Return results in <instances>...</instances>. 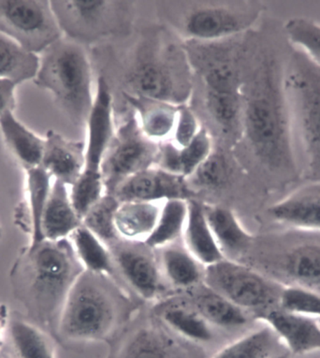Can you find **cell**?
<instances>
[{
    "instance_id": "1",
    "label": "cell",
    "mask_w": 320,
    "mask_h": 358,
    "mask_svg": "<svg viewBox=\"0 0 320 358\" xmlns=\"http://www.w3.org/2000/svg\"><path fill=\"white\" fill-rule=\"evenodd\" d=\"M242 131L256 157L272 169H291L296 149L285 85L274 60H265L244 93Z\"/></svg>"
},
{
    "instance_id": "2",
    "label": "cell",
    "mask_w": 320,
    "mask_h": 358,
    "mask_svg": "<svg viewBox=\"0 0 320 358\" xmlns=\"http://www.w3.org/2000/svg\"><path fill=\"white\" fill-rule=\"evenodd\" d=\"M75 126H85L93 107V69L83 44L62 37L44 50L35 77Z\"/></svg>"
},
{
    "instance_id": "3",
    "label": "cell",
    "mask_w": 320,
    "mask_h": 358,
    "mask_svg": "<svg viewBox=\"0 0 320 358\" xmlns=\"http://www.w3.org/2000/svg\"><path fill=\"white\" fill-rule=\"evenodd\" d=\"M99 276L85 271L72 285L58 320V330L64 338L97 341L113 331L116 303Z\"/></svg>"
},
{
    "instance_id": "4",
    "label": "cell",
    "mask_w": 320,
    "mask_h": 358,
    "mask_svg": "<svg viewBox=\"0 0 320 358\" xmlns=\"http://www.w3.org/2000/svg\"><path fill=\"white\" fill-rule=\"evenodd\" d=\"M33 296L41 315L60 320L64 302L78 277L85 271L69 238L43 243L29 248Z\"/></svg>"
},
{
    "instance_id": "5",
    "label": "cell",
    "mask_w": 320,
    "mask_h": 358,
    "mask_svg": "<svg viewBox=\"0 0 320 358\" xmlns=\"http://www.w3.org/2000/svg\"><path fill=\"white\" fill-rule=\"evenodd\" d=\"M294 141L314 171H320V68L306 58L285 75Z\"/></svg>"
},
{
    "instance_id": "6",
    "label": "cell",
    "mask_w": 320,
    "mask_h": 358,
    "mask_svg": "<svg viewBox=\"0 0 320 358\" xmlns=\"http://www.w3.org/2000/svg\"><path fill=\"white\" fill-rule=\"evenodd\" d=\"M203 282L255 319L279 307L283 285L236 260L204 268Z\"/></svg>"
},
{
    "instance_id": "7",
    "label": "cell",
    "mask_w": 320,
    "mask_h": 358,
    "mask_svg": "<svg viewBox=\"0 0 320 358\" xmlns=\"http://www.w3.org/2000/svg\"><path fill=\"white\" fill-rule=\"evenodd\" d=\"M50 3L64 34L83 45L111 37L129 27V2L57 0Z\"/></svg>"
},
{
    "instance_id": "8",
    "label": "cell",
    "mask_w": 320,
    "mask_h": 358,
    "mask_svg": "<svg viewBox=\"0 0 320 358\" xmlns=\"http://www.w3.org/2000/svg\"><path fill=\"white\" fill-rule=\"evenodd\" d=\"M191 65L188 55L168 51L160 57H148L136 64L127 77L132 94L183 106L191 98Z\"/></svg>"
},
{
    "instance_id": "9",
    "label": "cell",
    "mask_w": 320,
    "mask_h": 358,
    "mask_svg": "<svg viewBox=\"0 0 320 358\" xmlns=\"http://www.w3.org/2000/svg\"><path fill=\"white\" fill-rule=\"evenodd\" d=\"M0 32L34 55L63 35L46 0H0Z\"/></svg>"
},
{
    "instance_id": "10",
    "label": "cell",
    "mask_w": 320,
    "mask_h": 358,
    "mask_svg": "<svg viewBox=\"0 0 320 358\" xmlns=\"http://www.w3.org/2000/svg\"><path fill=\"white\" fill-rule=\"evenodd\" d=\"M160 144L141 132L132 110L126 120L116 127L115 137L103 159L102 173L106 192L113 194L129 178L155 166Z\"/></svg>"
},
{
    "instance_id": "11",
    "label": "cell",
    "mask_w": 320,
    "mask_h": 358,
    "mask_svg": "<svg viewBox=\"0 0 320 358\" xmlns=\"http://www.w3.org/2000/svg\"><path fill=\"white\" fill-rule=\"evenodd\" d=\"M296 229L280 236L271 258L272 280L283 287H299L320 294V232Z\"/></svg>"
},
{
    "instance_id": "12",
    "label": "cell",
    "mask_w": 320,
    "mask_h": 358,
    "mask_svg": "<svg viewBox=\"0 0 320 358\" xmlns=\"http://www.w3.org/2000/svg\"><path fill=\"white\" fill-rule=\"evenodd\" d=\"M257 13L235 2H197L180 19L179 29L188 40L215 43L249 29Z\"/></svg>"
},
{
    "instance_id": "13",
    "label": "cell",
    "mask_w": 320,
    "mask_h": 358,
    "mask_svg": "<svg viewBox=\"0 0 320 358\" xmlns=\"http://www.w3.org/2000/svg\"><path fill=\"white\" fill-rule=\"evenodd\" d=\"M113 262L138 295L152 301L163 289L160 262L144 243L119 240L109 246Z\"/></svg>"
},
{
    "instance_id": "14",
    "label": "cell",
    "mask_w": 320,
    "mask_h": 358,
    "mask_svg": "<svg viewBox=\"0 0 320 358\" xmlns=\"http://www.w3.org/2000/svg\"><path fill=\"white\" fill-rule=\"evenodd\" d=\"M113 195L120 202L189 201L195 199L196 191L189 185L186 178L154 166L122 182Z\"/></svg>"
},
{
    "instance_id": "15",
    "label": "cell",
    "mask_w": 320,
    "mask_h": 358,
    "mask_svg": "<svg viewBox=\"0 0 320 358\" xmlns=\"http://www.w3.org/2000/svg\"><path fill=\"white\" fill-rule=\"evenodd\" d=\"M85 127L88 140L83 171L102 173L103 159L116 131L113 95L104 77L97 80L94 104Z\"/></svg>"
},
{
    "instance_id": "16",
    "label": "cell",
    "mask_w": 320,
    "mask_h": 358,
    "mask_svg": "<svg viewBox=\"0 0 320 358\" xmlns=\"http://www.w3.org/2000/svg\"><path fill=\"white\" fill-rule=\"evenodd\" d=\"M183 291V293L172 298L199 313L209 324L232 329L249 322V313L211 289L204 282Z\"/></svg>"
},
{
    "instance_id": "17",
    "label": "cell",
    "mask_w": 320,
    "mask_h": 358,
    "mask_svg": "<svg viewBox=\"0 0 320 358\" xmlns=\"http://www.w3.org/2000/svg\"><path fill=\"white\" fill-rule=\"evenodd\" d=\"M258 320L272 327L293 355L308 354L320 350V324L316 319L274 308Z\"/></svg>"
},
{
    "instance_id": "18",
    "label": "cell",
    "mask_w": 320,
    "mask_h": 358,
    "mask_svg": "<svg viewBox=\"0 0 320 358\" xmlns=\"http://www.w3.org/2000/svg\"><path fill=\"white\" fill-rule=\"evenodd\" d=\"M85 164V143L66 140L50 130L44 140L41 166L55 180L71 187L83 173Z\"/></svg>"
},
{
    "instance_id": "19",
    "label": "cell",
    "mask_w": 320,
    "mask_h": 358,
    "mask_svg": "<svg viewBox=\"0 0 320 358\" xmlns=\"http://www.w3.org/2000/svg\"><path fill=\"white\" fill-rule=\"evenodd\" d=\"M270 215L292 229L320 232V184L292 193L270 208Z\"/></svg>"
},
{
    "instance_id": "20",
    "label": "cell",
    "mask_w": 320,
    "mask_h": 358,
    "mask_svg": "<svg viewBox=\"0 0 320 358\" xmlns=\"http://www.w3.org/2000/svg\"><path fill=\"white\" fill-rule=\"evenodd\" d=\"M124 96L147 138L158 143L171 140L180 106L132 93Z\"/></svg>"
},
{
    "instance_id": "21",
    "label": "cell",
    "mask_w": 320,
    "mask_h": 358,
    "mask_svg": "<svg viewBox=\"0 0 320 358\" xmlns=\"http://www.w3.org/2000/svg\"><path fill=\"white\" fill-rule=\"evenodd\" d=\"M82 224V219L72 206L68 185L55 180L41 221L44 240L57 241L69 238Z\"/></svg>"
},
{
    "instance_id": "22",
    "label": "cell",
    "mask_w": 320,
    "mask_h": 358,
    "mask_svg": "<svg viewBox=\"0 0 320 358\" xmlns=\"http://www.w3.org/2000/svg\"><path fill=\"white\" fill-rule=\"evenodd\" d=\"M213 151L210 133L202 127L188 146L178 147L172 141L161 143L155 166L169 173L188 179Z\"/></svg>"
},
{
    "instance_id": "23",
    "label": "cell",
    "mask_w": 320,
    "mask_h": 358,
    "mask_svg": "<svg viewBox=\"0 0 320 358\" xmlns=\"http://www.w3.org/2000/svg\"><path fill=\"white\" fill-rule=\"evenodd\" d=\"M204 212L214 237L227 259L235 260L251 246L253 237L229 208L204 203Z\"/></svg>"
},
{
    "instance_id": "24",
    "label": "cell",
    "mask_w": 320,
    "mask_h": 358,
    "mask_svg": "<svg viewBox=\"0 0 320 358\" xmlns=\"http://www.w3.org/2000/svg\"><path fill=\"white\" fill-rule=\"evenodd\" d=\"M188 219L183 234L186 249L204 266L223 260L224 255L206 219L204 203L192 199L188 201Z\"/></svg>"
},
{
    "instance_id": "25",
    "label": "cell",
    "mask_w": 320,
    "mask_h": 358,
    "mask_svg": "<svg viewBox=\"0 0 320 358\" xmlns=\"http://www.w3.org/2000/svg\"><path fill=\"white\" fill-rule=\"evenodd\" d=\"M164 201L121 202L116 213V229L120 240L146 243L160 218Z\"/></svg>"
},
{
    "instance_id": "26",
    "label": "cell",
    "mask_w": 320,
    "mask_h": 358,
    "mask_svg": "<svg viewBox=\"0 0 320 358\" xmlns=\"http://www.w3.org/2000/svg\"><path fill=\"white\" fill-rule=\"evenodd\" d=\"M161 273L179 289H186L203 282L205 266L186 249L175 243L160 249Z\"/></svg>"
},
{
    "instance_id": "27",
    "label": "cell",
    "mask_w": 320,
    "mask_h": 358,
    "mask_svg": "<svg viewBox=\"0 0 320 358\" xmlns=\"http://www.w3.org/2000/svg\"><path fill=\"white\" fill-rule=\"evenodd\" d=\"M288 352L279 336L266 324L233 341L211 358H285Z\"/></svg>"
},
{
    "instance_id": "28",
    "label": "cell",
    "mask_w": 320,
    "mask_h": 358,
    "mask_svg": "<svg viewBox=\"0 0 320 358\" xmlns=\"http://www.w3.org/2000/svg\"><path fill=\"white\" fill-rule=\"evenodd\" d=\"M69 240L83 270L100 276L113 274L115 262L109 246L83 224L69 236Z\"/></svg>"
},
{
    "instance_id": "29",
    "label": "cell",
    "mask_w": 320,
    "mask_h": 358,
    "mask_svg": "<svg viewBox=\"0 0 320 358\" xmlns=\"http://www.w3.org/2000/svg\"><path fill=\"white\" fill-rule=\"evenodd\" d=\"M0 129L8 147L26 171L41 166L44 150L43 140L19 123L13 112L4 113L0 117Z\"/></svg>"
},
{
    "instance_id": "30",
    "label": "cell",
    "mask_w": 320,
    "mask_h": 358,
    "mask_svg": "<svg viewBox=\"0 0 320 358\" xmlns=\"http://www.w3.org/2000/svg\"><path fill=\"white\" fill-rule=\"evenodd\" d=\"M158 313L167 326L188 340L204 343L213 337L210 324L199 313L172 296L158 305Z\"/></svg>"
},
{
    "instance_id": "31",
    "label": "cell",
    "mask_w": 320,
    "mask_h": 358,
    "mask_svg": "<svg viewBox=\"0 0 320 358\" xmlns=\"http://www.w3.org/2000/svg\"><path fill=\"white\" fill-rule=\"evenodd\" d=\"M188 213V201L171 199L164 201L157 226L144 243L153 250H160L178 243V240L183 238Z\"/></svg>"
},
{
    "instance_id": "32",
    "label": "cell",
    "mask_w": 320,
    "mask_h": 358,
    "mask_svg": "<svg viewBox=\"0 0 320 358\" xmlns=\"http://www.w3.org/2000/svg\"><path fill=\"white\" fill-rule=\"evenodd\" d=\"M39 66L37 55L27 52L0 32V79L11 80L18 85L36 77Z\"/></svg>"
},
{
    "instance_id": "33",
    "label": "cell",
    "mask_w": 320,
    "mask_h": 358,
    "mask_svg": "<svg viewBox=\"0 0 320 358\" xmlns=\"http://www.w3.org/2000/svg\"><path fill=\"white\" fill-rule=\"evenodd\" d=\"M244 92L206 90L208 113L226 134H237L242 129Z\"/></svg>"
},
{
    "instance_id": "34",
    "label": "cell",
    "mask_w": 320,
    "mask_h": 358,
    "mask_svg": "<svg viewBox=\"0 0 320 358\" xmlns=\"http://www.w3.org/2000/svg\"><path fill=\"white\" fill-rule=\"evenodd\" d=\"M27 174L32 230V244L29 248H34L46 241L41 231V221L52 187V176L41 166L27 169Z\"/></svg>"
},
{
    "instance_id": "35",
    "label": "cell",
    "mask_w": 320,
    "mask_h": 358,
    "mask_svg": "<svg viewBox=\"0 0 320 358\" xmlns=\"http://www.w3.org/2000/svg\"><path fill=\"white\" fill-rule=\"evenodd\" d=\"M10 335L19 358H55L51 341L34 324L13 321Z\"/></svg>"
},
{
    "instance_id": "36",
    "label": "cell",
    "mask_w": 320,
    "mask_h": 358,
    "mask_svg": "<svg viewBox=\"0 0 320 358\" xmlns=\"http://www.w3.org/2000/svg\"><path fill=\"white\" fill-rule=\"evenodd\" d=\"M232 173V166L226 155L214 150L188 178V182L194 190L195 188L221 189L229 184Z\"/></svg>"
},
{
    "instance_id": "37",
    "label": "cell",
    "mask_w": 320,
    "mask_h": 358,
    "mask_svg": "<svg viewBox=\"0 0 320 358\" xmlns=\"http://www.w3.org/2000/svg\"><path fill=\"white\" fill-rule=\"evenodd\" d=\"M121 202L113 194H106L86 213L83 224L108 246L120 240L116 229V213Z\"/></svg>"
},
{
    "instance_id": "38",
    "label": "cell",
    "mask_w": 320,
    "mask_h": 358,
    "mask_svg": "<svg viewBox=\"0 0 320 358\" xmlns=\"http://www.w3.org/2000/svg\"><path fill=\"white\" fill-rule=\"evenodd\" d=\"M120 358H177L172 341L154 329H141L130 338Z\"/></svg>"
},
{
    "instance_id": "39",
    "label": "cell",
    "mask_w": 320,
    "mask_h": 358,
    "mask_svg": "<svg viewBox=\"0 0 320 358\" xmlns=\"http://www.w3.org/2000/svg\"><path fill=\"white\" fill-rule=\"evenodd\" d=\"M285 33L289 41L320 68V24L307 18L289 19Z\"/></svg>"
},
{
    "instance_id": "40",
    "label": "cell",
    "mask_w": 320,
    "mask_h": 358,
    "mask_svg": "<svg viewBox=\"0 0 320 358\" xmlns=\"http://www.w3.org/2000/svg\"><path fill=\"white\" fill-rule=\"evenodd\" d=\"M104 181L102 173H94L83 171L79 179L72 185L69 189V196L72 206L77 215L82 219L89 210L106 195Z\"/></svg>"
},
{
    "instance_id": "41",
    "label": "cell",
    "mask_w": 320,
    "mask_h": 358,
    "mask_svg": "<svg viewBox=\"0 0 320 358\" xmlns=\"http://www.w3.org/2000/svg\"><path fill=\"white\" fill-rule=\"evenodd\" d=\"M279 308L286 312L320 318V294L299 287H284Z\"/></svg>"
},
{
    "instance_id": "42",
    "label": "cell",
    "mask_w": 320,
    "mask_h": 358,
    "mask_svg": "<svg viewBox=\"0 0 320 358\" xmlns=\"http://www.w3.org/2000/svg\"><path fill=\"white\" fill-rule=\"evenodd\" d=\"M202 127L199 119L192 112L188 105H183L178 110L176 123H175L174 133H172V137L169 141H172L178 147L188 146L199 134Z\"/></svg>"
},
{
    "instance_id": "43",
    "label": "cell",
    "mask_w": 320,
    "mask_h": 358,
    "mask_svg": "<svg viewBox=\"0 0 320 358\" xmlns=\"http://www.w3.org/2000/svg\"><path fill=\"white\" fill-rule=\"evenodd\" d=\"M16 83L8 79H0V117L8 112H13L15 106V90Z\"/></svg>"
}]
</instances>
